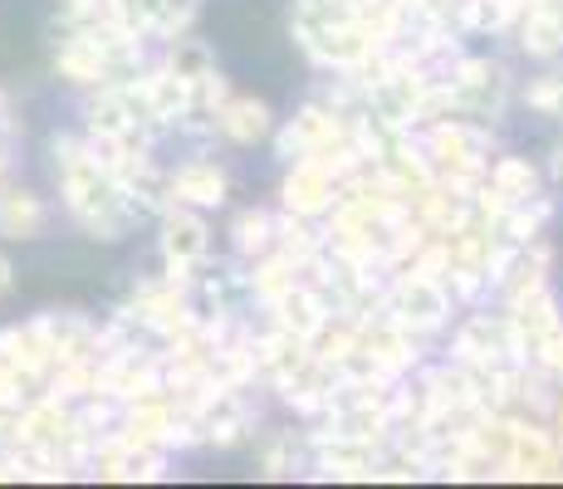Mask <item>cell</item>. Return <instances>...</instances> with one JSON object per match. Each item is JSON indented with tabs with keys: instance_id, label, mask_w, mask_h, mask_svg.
I'll use <instances>...</instances> for the list:
<instances>
[{
	"instance_id": "cell-1",
	"label": "cell",
	"mask_w": 563,
	"mask_h": 489,
	"mask_svg": "<svg viewBox=\"0 0 563 489\" xmlns=\"http://www.w3.org/2000/svg\"><path fill=\"white\" fill-rule=\"evenodd\" d=\"M30 211H35L30 191H15V187L0 191V241H25V231H30Z\"/></svg>"
},
{
	"instance_id": "cell-2",
	"label": "cell",
	"mask_w": 563,
	"mask_h": 489,
	"mask_svg": "<svg viewBox=\"0 0 563 489\" xmlns=\"http://www.w3.org/2000/svg\"><path fill=\"white\" fill-rule=\"evenodd\" d=\"M5 293H10V259L0 255V299H5Z\"/></svg>"
}]
</instances>
